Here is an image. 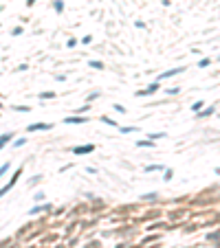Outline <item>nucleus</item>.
<instances>
[{"label": "nucleus", "mask_w": 220, "mask_h": 248, "mask_svg": "<svg viewBox=\"0 0 220 248\" xmlns=\"http://www.w3.org/2000/svg\"><path fill=\"white\" fill-rule=\"evenodd\" d=\"M198 116H209V114H213V108H207V110H200V112H196Z\"/></svg>", "instance_id": "nucleus-14"}, {"label": "nucleus", "mask_w": 220, "mask_h": 248, "mask_svg": "<svg viewBox=\"0 0 220 248\" xmlns=\"http://www.w3.org/2000/svg\"><path fill=\"white\" fill-rule=\"evenodd\" d=\"M55 11H57V13H62V11H64V2H62V0H55Z\"/></svg>", "instance_id": "nucleus-12"}, {"label": "nucleus", "mask_w": 220, "mask_h": 248, "mask_svg": "<svg viewBox=\"0 0 220 248\" xmlns=\"http://www.w3.org/2000/svg\"><path fill=\"white\" fill-rule=\"evenodd\" d=\"M20 33H22V29H20V26H15V29L11 31V35H20Z\"/></svg>", "instance_id": "nucleus-21"}, {"label": "nucleus", "mask_w": 220, "mask_h": 248, "mask_svg": "<svg viewBox=\"0 0 220 248\" xmlns=\"http://www.w3.org/2000/svg\"><path fill=\"white\" fill-rule=\"evenodd\" d=\"M165 136V132H159V134H150V138H163Z\"/></svg>", "instance_id": "nucleus-20"}, {"label": "nucleus", "mask_w": 220, "mask_h": 248, "mask_svg": "<svg viewBox=\"0 0 220 248\" xmlns=\"http://www.w3.org/2000/svg\"><path fill=\"white\" fill-rule=\"evenodd\" d=\"M163 178H165V180H170V178H172V169H165V176H163Z\"/></svg>", "instance_id": "nucleus-23"}, {"label": "nucleus", "mask_w": 220, "mask_h": 248, "mask_svg": "<svg viewBox=\"0 0 220 248\" xmlns=\"http://www.w3.org/2000/svg\"><path fill=\"white\" fill-rule=\"evenodd\" d=\"M11 138H13V134H11V132H7V134H2V136H0V149H2V147H4V145L9 143Z\"/></svg>", "instance_id": "nucleus-7"}, {"label": "nucleus", "mask_w": 220, "mask_h": 248, "mask_svg": "<svg viewBox=\"0 0 220 248\" xmlns=\"http://www.w3.org/2000/svg\"><path fill=\"white\" fill-rule=\"evenodd\" d=\"M64 123H73V125H77V123H88V119H84V116H66L64 119Z\"/></svg>", "instance_id": "nucleus-6"}, {"label": "nucleus", "mask_w": 220, "mask_h": 248, "mask_svg": "<svg viewBox=\"0 0 220 248\" xmlns=\"http://www.w3.org/2000/svg\"><path fill=\"white\" fill-rule=\"evenodd\" d=\"M40 97H42V99H51V97H55V92H42Z\"/></svg>", "instance_id": "nucleus-19"}, {"label": "nucleus", "mask_w": 220, "mask_h": 248, "mask_svg": "<svg viewBox=\"0 0 220 248\" xmlns=\"http://www.w3.org/2000/svg\"><path fill=\"white\" fill-rule=\"evenodd\" d=\"M183 70H185V66H180V68H172V70H167V72H163V75H159V79H156V81L167 79V77H174L176 72H183Z\"/></svg>", "instance_id": "nucleus-4"}, {"label": "nucleus", "mask_w": 220, "mask_h": 248, "mask_svg": "<svg viewBox=\"0 0 220 248\" xmlns=\"http://www.w3.org/2000/svg\"><path fill=\"white\" fill-rule=\"evenodd\" d=\"M93 149H95V145H79V147H73V154L82 156V154H90Z\"/></svg>", "instance_id": "nucleus-2"}, {"label": "nucleus", "mask_w": 220, "mask_h": 248, "mask_svg": "<svg viewBox=\"0 0 220 248\" xmlns=\"http://www.w3.org/2000/svg\"><path fill=\"white\" fill-rule=\"evenodd\" d=\"M66 44H68V48H73V46H75V44H77V40H73V37H71V40L66 42Z\"/></svg>", "instance_id": "nucleus-24"}, {"label": "nucleus", "mask_w": 220, "mask_h": 248, "mask_svg": "<svg viewBox=\"0 0 220 248\" xmlns=\"http://www.w3.org/2000/svg\"><path fill=\"white\" fill-rule=\"evenodd\" d=\"M139 147H154V140H137Z\"/></svg>", "instance_id": "nucleus-10"}, {"label": "nucleus", "mask_w": 220, "mask_h": 248, "mask_svg": "<svg viewBox=\"0 0 220 248\" xmlns=\"http://www.w3.org/2000/svg\"><path fill=\"white\" fill-rule=\"evenodd\" d=\"M7 171H9V165H7V162H4V165H2V167H0V178H2V176H4V173H7Z\"/></svg>", "instance_id": "nucleus-16"}, {"label": "nucleus", "mask_w": 220, "mask_h": 248, "mask_svg": "<svg viewBox=\"0 0 220 248\" xmlns=\"http://www.w3.org/2000/svg\"><path fill=\"white\" fill-rule=\"evenodd\" d=\"M145 171H165V167H163V165H148V167H145Z\"/></svg>", "instance_id": "nucleus-9"}, {"label": "nucleus", "mask_w": 220, "mask_h": 248, "mask_svg": "<svg viewBox=\"0 0 220 248\" xmlns=\"http://www.w3.org/2000/svg\"><path fill=\"white\" fill-rule=\"evenodd\" d=\"M15 110H22V112H29L31 108H26V105H15Z\"/></svg>", "instance_id": "nucleus-22"}, {"label": "nucleus", "mask_w": 220, "mask_h": 248, "mask_svg": "<svg viewBox=\"0 0 220 248\" xmlns=\"http://www.w3.org/2000/svg\"><path fill=\"white\" fill-rule=\"evenodd\" d=\"M159 88H161V83H159V81H154L150 88H145V90H139V92H137V97H145V94H152V92H156Z\"/></svg>", "instance_id": "nucleus-3"}, {"label": "nucleus", "mask_w": 220, "mask_h": 248, "mask_svg": "<svg viewBox=\"0 0 220 248\" xmlns=\"http://www.w3.org/2000/svg\"><path fill=\"white\" fill-rule=\"evenodd\" d=\"M20 173H22V169H18V171H15V176H13V178H11V180H9V182H7V184H4V187H2V189H0V198H2V195H4V193H7V191H9L11 187H13V184H15V180H18V176H20Z\"/></svg>", "instance_id": "nucleus-1"}, {"label": "nucleus", "mask_w": 220, "mask_h": 248, "mask_svg": "<svg viewBox=\"0 0 220 248\" xmlns=\"http://www.w3.org/2000/svg\"><path fill=\"white\" fill-rule=\"evenodd\" d=\"M49 204H42V206H33L31 211H29V215H35V213H42V211H46Z\"/></svg>", "instance_id": "nucleus-8"}, {"label": "nucleus", "mask_w": 220, "mask_h": 248, "mask_svg": "<svg viewBox=\"0 0 220 248\" xmlns=\"http://www.w3.org/2000/svg\"><path fill=\"white\" fill-rule=\"evenodd\" d=\"M33 2H35V0H26V4H29V7H31V4H33Z\"/></svg>", "instance_id": "nucleus-25"}, {"label": "nucleus", "mask_w": 220, "mask_h": 248, "mask_svg": "<svg viewBox=\"0 0 220 248\" xmlns=\"http://www.w3.org/2000/svg\"><path fill=\"white\" fill-rule=\"evenodd\" d=\"M88 66H90V68H97V70H101V68H104V64H101V61H88Z\"/></svg>", "instance_id": "nucleus-11"}, {"label": "nucleus", "mask_w": 220, "mask_h": 248, "mask_svg": "<svg viewBox=\"0 0 220 248\" xmlns=\"http://www.w3.org/2000/svg\"><path fill=\"white\" fill-rule=\"evenodd\" d=\"M101 121H104V123H108V125H112V127H117V123H115V121H112V119H108V116H106V114H104V116H101Z\"/></svg>", "instance_id": "nucleus-15"}, {"label": "nucleus", "mask_w": 220, "mask_h": 248, "mask_svg": "<svg viewBox=\"0 0 220 248\" xmlns=\"http://www.w3.org/2000/svg\"><path fill=\"white\" fill-rule=\"evenodd\" d=\"M209 64H211V59H200V64H198V66H200V68H207Z\"/></svg>", "instance_id": "nucleus-17"}, {"label": "nucleus", "mask_w": 220, "mask_h": 248, "mask_svg": "<svg viewBox=\"0 0 220 248\" xmlns=\"http://www.w3.org/2000/svg\"><path fill=\"white\" fill-rule=\"evenodd\" d=\"M202 105H205L202 101H196V103L191 105V112H200V110H202Z\"/></svg>", "instance_id": "nucleus-13"}, {"label": "nucleus", "mask_w": 220, "mask_h": 248, "mask_svg": "<svg viewBox=\"0 0 220 248\" xmlns=\"http://www.w3.org/2000/svg\"><path fill=\"white\" fill-rule=\"evenodd\" d=\"M24 143H26V138H18V140H15L13 145H15V147H22V145H24Z\"/></svg>", "instance_id": "nucleus-18"}, {"label": "nucleus", "mask_w": 220, "mask_h": 248, "mask_svg": "<svg viewBox=\"0 0 220 248\" xmlns=\"http://www.w3.org/2000/svg\"><path fill=\"white\" fill-rule=\"evenodd\" d=\"M53 125H51V123H33V125H29L26 129H29V132H38V129H51Z\"/></svg>", "instance_id": "nucleus-5"}]
</instances>
